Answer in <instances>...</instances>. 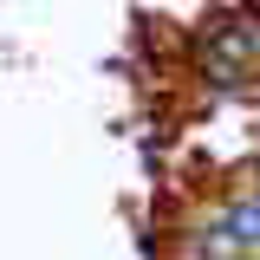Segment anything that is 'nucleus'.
Returning <instances> with one entry per match:
<instances>
[{"instance_id":"obj_1","label":"nucleus","mask_w":260,"mask_h":260,"mask_svg":"<svg viewBox=\"0 0 260 260\" xmlns=\"http://www.w3.org/2000/svg\"><path fill=\"white\" fill-rule=\"evenodd\" d=\"M202 65H208L221 85H241L247 72H260V26L254 20H221V26H208Z\"/></svg>"}]
</instances>
